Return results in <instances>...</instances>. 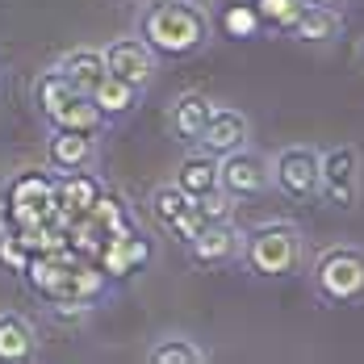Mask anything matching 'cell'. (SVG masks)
Masks as SVG:
<instances>
[{"label": "cell", "instance_id": "obj_1", "mask_svg": "<svg viewBox=\"0 0 364 364\" xmlns=\"http://www.w3.org/2000/svg\"><path fill=\"white\" fill-rule=\"evenodd\" d=\"M214 34L210 13L193 0H155L139 17V38L159 59H188Z\"/></svg>", "mask_w": 364, "mask_h": 364}, {"label": "cell", "instance_id": "obj_2", "mask_svg": "<svg viewBox=\"0 0 364 364\" xmlns=\"http://www.w3.org/2000/svg\"><path fill=\"white\" fill-rule=\"evenodd\" d=\"M243 268L259 281H281L301 268V230L289 218L259 222L252 230H243V247H239Z\"/></svg>", "mask_w": 364, "mask_h": 364}, {"label": "cell", "instance_id": "obj_3", "mask_svg": "<svg viewBox=\"0 0 364 364\" xmlns=\"http://www.w3.org/2000/svg\"><path fill=\"white\" fill-rule=\"evenodd\" d=\"M310 285L327 306H356L364 301V247L356 243H335L318 252L310 268Z\"/></svg>", "mask_w": 364, "mask_h": 364}, {"label": "cell", "instance_id": "obj_4", "mask_svg": "<svg viewBox=\"0 0 364 364\" xmlns=\"http://www.w3.org/2000/svg\"><path fill=\"white\" fill-rule=\"evenodd\" d=\"M318 197L335 210H356V201H360V151L352 143L318 151Z\"/></svg>", "mask_w": 364, "mask_h": 364}, {"label": "cell", "instance_id": "obj_5", "mask_svg": "<svg viewBox=\"0 0 364 364\" xmlns=\"http://www.w3.org/2000/svg\"><path fill=\"white\" fill-rule=\"evenodd\" d=\"M218 188L230 193L235 201H255L272 188V168L252 146L226 151V155H218Z\"/></svg>", "mask_w": 364, "mask_h": 364}, {"label": "cell", "instance_id": "obj_6", "mask_svg": "<svg viewBox=\"0 0 364 364\" xmlns=\"http://www.w3.org/2000/svg\"><path fill=\"white\" fill-rule=\"evenodd\" d=\"M268 168H272L277 193H285L289 201H310V197H318V151H314V146H306V143L281 146Z\"/></svg>", "mask_w": 364, "mask_h": 364}, {"label": "cell", "instance_id": "obj_7", "mask_svg": "<svg viewBox=\"0 0 364 364\" xmlns=\"http://www.w3.org/2000/svg\"><path fill=\"white\" fill-rule=\"evenodd\" d=\"M239 247H243V230L235 226V218L205 222V226L197 230V239L184 243L193 268H230V264L239 259Z\"/></svg>", "mask_w": 364, "mask_h": 364}, {"label": "cell", "instance_id": "obj_8", "mask_svg": "<svg viewBox=\"0 0 364 364\" xmlns=\"http://www.w3.org/2000/svg\"><path fill=\"white\" fill-rule=\"evenodd\" d=\"M155 68H159V55L143 38H113L105 46V72L117 75V80H130V84L146 88L155 80Z\"/></svg>", "mask_w": 364, "mask_h": 364}, {"label": "cell", "instance_id": "obj_9", "mask_svg": "<svg viewBox=\"0 0 364 364\" xmlns=\"http://www.w3.org/2000/svg\"><path fill=\"white\" fill-rule=\"evenodd\" d=\"M247 143H252V122L243 109H230V105H214L205 117L201 139H197V146L210 155H226V151H239Z\"/></svg>", "mask_w": 364, "mask_h": 364}, {"label": "cell", "instance_id": "obj_10", "mask_svg": "<svg viewBox=\"0 0 364 364\" xmlns=\"http://www.w3.org/2000/svg\"><path fill=\"white\" fill-rule=\"evenodd\" d=\"M105 193V184L97 181L88 168H75V172H59V181H55V210H63V214H88L92 205H97V197Z\"/></svg>", "mask_w": 364, "mask_h": 364}, {"label": "cell", "instance_id": "obj_11", "mask_svg": "<svg viewBox=\"0 0 364 364\" xmlns=\"http://www.w3.org/2000/svg\"><path fill=\"white\" fill-rule=\"evenodd\" d=\"M143 92L146 88H139V84H130V80H117V75L105 72L88 97H92V105L101 109L105 122H122V117H130V113L143 105Z\"/></svg>", "mask_w": 364, "mask_h": 364}, {"label": "cell", "instance_id": "obj_12", "mask_svg": "<svg viewBox=\"0 0 364 364\" xmlns=\"http://www.w3.org/2000/svg\"><path fill=\"white\" fill-rule=\"evenodd\" d=\"M97 159V134H75V130H50L46 143V164L55 172H75V168H92Z\"/></svg>", "mask_w": 364, "mask_h": 364}, {"label": "cell", "instance_id": "obj_13", "mask_svg": "<svg viewBox=\"0 0 364 364\" xmlns=\"http://www.w3.org/2000/svg\"><path fill=\"white\" fill-rule=\"evenodd\" d=\"M343 30V13L335 9V4H301V13H297V21H293L289 38L297 42H310V46H318V42H331V38H339Z\"/></svg>", "mask_w": 364, "mask_h": 364}, {"label": "cell", "instance_id": "obj_14", "mask_svg": "<svg viewBox=\"0 0 364 364\" xmlns=\"http://www.w3.org/2000/svg\"><path fill=\"white\" fill-rule=\"evenodd\" d=\"M38 348V331L26 314L17 310H0V360L4 364H17V360H30Z\"/></svg>", "mask_w": 364, "mask_h": 364}, {"label": "cell", "instance_id": "obj_15", "mask_svg": "<svg viewBox=\"0 0 364 364\" xmlns=\"http://www.w3.org/2000/svg\"><path fill=\"white\" fill-rule=\"evenodd\" d=\"M210 109H214V101H210L205 92H184V97H176V101H172V117H168V122H172V134H176L184 146H197Z\"/></svg>", "mask_w": 364, "mask_h": 364}, {"label": "cell", "instance_id": "obj_16", "mask_svg": "<svg viewBox=\"0 0 364 364\" xmlns=\"http://www.w3.org/2000/svg\"><path fill=\"white\" fill-rule=\"evenodd\" d=\"M55 68L72 80L75 92H92L97 80L105 75V50H97V46H75V50H68V55L55 63Z\"/></svg>", "mask_w": 364, "mask_h": 364}, {"label": "cell", "instance_id": "obj_17", "mask_svg": "<svg viewBox=\"0 0 364 364\" xmlns=\"http://www.w3.org/2000/svg\"><path fill=\"white\" fill-rule=\"evenodd\" d=\"M172 181L181 184L188 197H201V193H210V188H218V155H210V151H188L181 159V168H176V176Z\"/></svg>", "mask_w": 364, "mask_h": 364}, {"label": "cell", "instance_id": "obj_18", "mask_svg": "<svg viewBox=\"0 0 364 364\" xmlns=\"http://www.w3.org/2000/svg\"><path fill=\"white\" fill-rule=\"evenodd\" d=\"M210 26H218V34L235 38V42H252L264 30V21H259L252 0H226L218 9V17H210Z\"/></svg>", "mask_w": 364, "mask_h": 364}, {"label": "cell", "instance_id": "obj_19", "mask_svg": "<svg viewBox=\"0 0 364 364\" xmlns=\"http://www.w3.org/2000/svg\"><path fill=\"white\" fill-rule=\"evenodd\" d=\"M101 126H105V117H101V109L92 105L88 92H75L72 101L50 117V130H75V134H97Z\"/></svg>", "mask_w": 364, "mask_h": 364}, {"label": "cell", "instance_id": "obj_20", "mask_svg": "<svg viewBox=\"0 0 364 364\" xmlns=\"http://www.w3.org/2000/svg\"><path fill=\"white\" fill-rule=\"evenodd\" d=\"M146 360L151 364H205L210 360V352H205L193 335H164V339L151 343Z\"/></svg>", "mask_w": 364, "mask_h": 364}, {"label": "cell", "instance_id": "obj_21", "mask_svg": "<svg viewBox=\"0 0 364 364\" xmlns=\"http://www.w3.org/2000/svg\"><path fill=\"white\" fill-rule=\"evenodd\" d=\"M146 210H151V218L159 222L164 230H172V222L181 218L184 210H193V197H188L176 181H164V184H155V188H151Z\"/></svg>", "mask_w": 364, "mask_h": 364}, {"label": "cell", "instance_id": "obj_22", "mask_svg": "<svg viewBox=\"0 0 364 364\" xmlns=\"http://www.w3.org/2000/svg\"><path fill=\"white\" fill-rule=\"evenodd\" d=\"M72 97H75L72 80L59 72V68H50V72H42V75L34 80V105H38V113H42L46 122H50L55 113L63 109V105H68Z\"/></svg>", "mask_w": 364, "mask_h": 364}, {"label": "cell", "instance_id": "obj_23", "mask_svg": "<svg viewBox=\"0 0 364 364\" xmlns=\"http://www.w3.org/2000/svg\"><path fill=\"white\" fill-rule=\"evenodd\" d=\"M109 285V277L101 272V264H84V259H72L68 268V285H63V297H80V301H97Z\"/></svg>", "mask_w": 364, "mask_h": 364}, {"label": "cell", "instance_id": "obj_24", "mask_svg": "<svg viewBox=\"0 0 364 364\" xmlns=\"http://www.w3.org/2000/svg\"><path fill=\"white\" fill-rule=\"evenodd\" d=\"M252 4H255V13H259V21H264L268 30H281V34H289L306 0H252Z\"/></svg>", "mask_w": 364, "mask_h": 364}, {"label": "cell", "instance_id": "obj_25", "mask_svg": "<svg viewBox=\"0 0 364 364\" xmlns=\"http://www.w3.org/2000/svg\"><path fill=\"white\" fill-rule=\"evenodd\" d=\"M235 197L230 193H222V188H210V193H201V197H193V210H197V218L201 222H226L235 218Z\"/></svg>", "mask_w": 364, "mask_h": 364}, {"label": "cell", "instance_id": "obj_26", "mask_svg": "<svg viewBox=\"0 0 364 364\" xmlns=\"http://www.w3.org/2000/svg\"><path fill=\"white\" fill-rule=\"evenodd\" d=\"M26 243L17 239V230H9V235H0V268H9V272H26Z\"/></svg>", "mask_w": 364, "mask_h": 364}, {"label": "cell", "instance_id": "obj_27", "mask_svg": "<svg viewBox=\"0 0 364 364\" xmlns=\"http://www.w3.org/2000/svg\"><path fill=\"white\" fill-rule=\"evenodd\" d=\"M9 230H13V218H9V205L0 201V235H9Z\"/></svg>", "mask_w": 364, "mask_h": 364}, {"label": "cell", "instance_id": "obj_28", "mask_svg": "<svg viewBox=\"0 0 364 364\" xmlns=\"http://www.w3.org/2000/svg\"><path fill=\"white\" fill-rule=\"evenodd\" d=\"M310 4H335V9H339V4H343V0H310Z\"/></svg>", "mask_w": 364, "mask_h": 364}]
</instances>
